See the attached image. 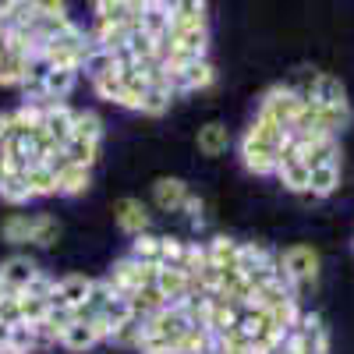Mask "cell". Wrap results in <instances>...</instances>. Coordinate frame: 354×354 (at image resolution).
Returning <instances> with one entry per match:
<instances>
[{
	"label": "cell",
	"instance_id": "6da1fadb",
	"mask_svg": "<svg viewBox=\"0 0 354 354\" xmlns=\"http://www.w3.org/2000/svg\"><path fill=\"white\" fill-rule=\"evenodd\" d=\"M195 326L188 319V312L181 305H167L160 308L156 315L142 319V340H138V351L142 354H177V344L181 337Z\"/></svg>",
	"mask_w": 354,
	"mask_h": 354
},
{
	"label": "cell",
	"instance_id": "7a4b0ae2",
	"mask_svg": "<svg viewBox=\"0 0 354 354\" xmlns=\"http://www.w3.org/2000/svg\"><path fill=\"white\" fill-rule=\"evenodd\" d=\"M163 50V64H185L198 61L209 50V28L205 21H185V18H170V32L160 39Z\"/></svg>",
	"mask_w": 354,
	"mask_h": 354
},
{
	"label": "cell",
	"instance_id": "3957f363",
	"mask_svg": "<svg viewBox=\"0 0 354 354\" xmlns=\"http://www.w3.org/2000/svg\"><path fill=\"white\" fill-rule=\"evenodd\" d=\"M88 46H93V36H85L82 28L71 21L64 32H57L53 39L43 43L39 61L50 64V68H75V71H78L82 61H85V53H88Z\"/></svg>",
	"mask_w": 354,
	"mask_h": 354
},
{
	"label": "cell",
	"instance_id": "277c9868",
	"mask_svg": "<svg viewBox=\"0 0 354 354\" xmlns=\"http://www.w3.org/2000/svg\"><path fill=\"white\" fill-rule=\"evenodd\" d=\"M283 347L290 354H330V333L322 326V319L312 315V312H301L294 330L287 333Z\"/></svg>",
	"mask_w": 354,
	"mask_h": 354
},
{
	"label": "cell",
	"instance_id": "5b68a950",
	"mask_svg": "<svg viewBox=\"0 0 354 354\" xmlns=\"http://www.w3.org/2000/svg\"><path fill=\"white\" fill-rule=\"evenodd\" d=\"M277 259H280V270H283V277L290 280L294 290H301V287H308V283L319 280L322 259H319V252H315L312 245H290V248H283Z\"/></svg>",
	"mask_w": 354,
	"mask_h": 354
},
{
	"label": "cell",
	"instance_id": "8992f818",
	"mask_svg": "<svg viewBox=\"0 0 354 354\" xmlns=\"http://www.w3.org/2000/svg\"><path fill=\"white\" fill-rule=\"evenodd\" d=\"M163 82L170 85V93H198V88H209L216 82L213 64L198 57V61H185V64H163Z\"/></svg>",
	"mask_w": 354,
	"mask_h": 354
},
{
	"label": "cell",
	"instance_id": "52a82bcc",
	"mask_svg": "<svg viewBox=\"0 0 354 354\" xmlns=\"http://www.w3.org/2000/svg\"><path fill=\"white\" fill-rule=\"evenodd\" d=\"M301 103H305V96H301L294 85H273V88H266V93H262L259 113L270 117L273 124H280V128L290 131V124H294V117H298Z\"/></svg>",
	"mask_w": 354,
	"mask_h": 354
},
{
	"label": "cell",
	"instance_id": "ba28073f",
	"mask_svg": "<svg viewBox=\"0 0 354 354\" xmlns=\"http://www.w3.org/2000/svg\"><path fill=\"white\" fill-rule=\"evenodd\" d=\"M156 273H160V266H145V262H138V259L124 255V259H117V262L110 266L106 280H110V287H113L117 294H124V298H128L131 290L156 283Z\"/></svg>",
	"mask_w": 354,
	"mask_h": 354
},
{
	"label": "cell",
	"instance_id": "9c48e42d",
	"mask_svg": "<svg viewBox=\"0 0 354 354\" xmlns=\"http://www.w3.org/2000/svg\"><path fill=\"white\" fill-rule=\"evenodd\" d=\"M238 153H241L245 170H252V174H259V177L277 174V163H280V149H277V145L259 142V138H252V135L245 131L241 142H238Z\"/></svg>",
	"mask_w": 354,
	"mask_h": 354
},
{
	"label": "cell",
	"instance_id": "30bf717a",
	"mask_svg": "<svg viewBox=\"0 0 354 354\" xmlns=\"http://www.w3.org/2000/svg\"><path fill=\"white\" fill-rule=\"evenodd\" d=\"M298 93L312 103H322V106H344L347 103V88L337 75H326V71H319L312 78H305V85H298Z\"/></svg>",
	"mask_w": 354,
	"mask_h": 354
},
{
	"label": "cell",
	"instance_id": "8fae6325",
	"mask_svg": "<svg viewBox=\"0 0 354 354\" xmlns=\"http://www.w3.org/2000/svg\"><path fill=\"white\" fill-rule=\"evenodd\" d=\"M113 220L117 227H121V234H128V238H138V234L149 230V209H145V202L135 198V195H124L113 202Z\"/></svg>",
	"mask_w": 354,
	"mask_h": 354
},
{
	"label": "cell",
	"instance_id": "7c38bea8",
	"mask_svg": "<svg viewBox=\"0 0 354 354\" xmlns=\"http://www.w3.org/2000/svg\"><path fill=\"white\" fill-rule=\"evenodd\" d=\"M106 340V326L100 319H75L71 326L61 333V347H68V351H75V354H82V351H93L96 344H103Z\"/></svg>",
	"mask_w": 354,
	"mask_h": 354
},
{
	"label": "cell",
	"instance_id": "4fadbf2b",
	"mask_svg": "<svg viewBox=\"0 0 354 354\" xmlns=\"http://www.w3.org/2000/svg\"><path fill=\"white\" fill-rule=\"evenodd\" d=\"M36 273H39V266L28 255H11V259L0 262V287H4L8 294H21L36 280Z\"/></svg>",
	"mask_w": 354,
	"mask_h": 354
},
{
	"label": "cell",
	"instance_id": "5bb4252c",
	"mask_svg": "<svg viewBox=\"0 0 354 354\" xmlns=\"http://www.w3.org/2000/svg\"><path fill=\"white\" fill-rule=\"evenodd\" d=\"M36 61H39L36 53L8 46V57H4V64H0V85H4V88H25L28 75L36 71Z\"/></svg>",
	"mask_w": 354,
	"mask_h": 354
},
{
	"label": "cell",
	"instance_id": "9a60e30c",
	"mask_svg": "<svg viewBox=\"0 0 354 354\" xmlns=\"http://www.w3.org/2000/svg\"><path fill=\"white\" fill-rule=\"evenodd\" d=\"M88 290H93V280H88V277H82V273L61 277V280H57V287H53L50 305H53V308H68V312H75L78 305H85Z\"/></svg>",
	"mask_w": 354,
	"mask_h": 354
},
{
	"label": "cell",
	"instance_id": "2e32d148",
	"mask_svg": "<svg viewBox=\"0 0 354 354\" xmlns=\"http://www.w3.org/2000/svg\"><path fill=\"white\" fill-rule=\"evenodd\" d=\"M100 25H138L142 0H93Z\"/></svg>",
	"mask_w": 354,
	"mask_h": 354
},
{
	"label": "cell",
	"instance_id": "e0dca14e",
	"mask_svg": "<svg viewBox=\"0 0 354 354\" xmlns=\"http://www.w3.org/2000/svg\"><path fill=\"white\" fill-rule=\"evenodd\" d=\"M75 113H78V110H71L68 103H46V110H43V131L50 135L53 145H64V142L71 138V131H75Z\"/></svg>",
	"mask_w": 354,
	"mask_h": 354
},
{
	"label": "cell",
	"instance_id": "ac0fdd59",
	"mask_svg": "<svg viewBox=\"0 0 354 354\" xmlns=\"http://www.w3.org/2000/svg\"><path fill=\"white\" fill-rule=\"evenodd\" d=\"M188 185L181 181V177H156L153 181V205L163 213H177V209H185V202H188Z\"/></svg>",
	"mask_w": 354,
	"mask_h": 354
},
{
	"label": "cell",
	"instance_id": "d6986e66",
	"mask_svg": "<svg viewBox=\"0 0 354 354\" xmlns=\"http://www.w3.org/2000/svg\"><path fill=\"white\" fill-rule=\"evenodd\" d=\"M36 230H39V213H11L4 220V227H0L8 245H32Z\"/></svg>",
	"mask_w": 354,
	"mask_h": 354
},
{
	"label": "cell",
	"instance_id": "ffe728a7",
	"mask_svg": "<svg viewBox=\"0 0 354 354\" xmlns=\"http://www.w3.org/2000/svg\"><path fill=\"white\" fill-rule=\"evenodd\" d=\"M340 188V160H330V163H319L312 167L308 174V195L305 198H326Z\"/></svg>",
	"mask_w": 354,
	"mask_h": 354
},
{
	"label": "cell",
	"instance_id": "44dd1931",
	"mask_svg": "<svg viewBox=\"0 0 354 354\" xmlns=\"http://www.w3.org/2000/svg\"><path fill=\"white\" fill-rule=\"evenodd\" d=\"M88 185H93V170L88 167H78V163H64L61 170H57V195H85Z\"/></svg>",
	"mask_w": 354,
	"mask_h": 354
},
{
	"label": "cell",
	"instance_id": "7402d4cb",
	"mask_svg": "<svg viewBox=\"0 0 354 354\" xmlns=\"http://www.w3.org/2000/svg\"><path fill=\"white\" fill-rule=\"evenodd\" d=\"M156 287L163 290V298L170 305H181L188 294H192V277L181 273V270H170V266H160V273H156Z\"/></svg>",
	"mask_w": 354,
	"mask_h": 354
},
{
	"label": "cell",
	"instance_id": "603a6c76",
	"mask_svg": "<svg viewBox=\"0 0 354 354\" xmlns=\"http://www.w3.org/2000/svg\"><path fill=\"white\" fill-rule=\"evenodd\" d=\"M195 145H198L202 156H223V153L230 149V131H227V124H220V121L202 124L198 135H195Z\"/></svg>",
	"mask_w": 354,
	"mask_h": 354
},
{
	"label": "cell",
	"instance_id": "cb8c5ba5",
	"mask_svg": "<svg viewBox=\"0 0 354 354\" xmlns=\"http://www.w3.org/2000/svg\"><path fill=\"white\" fill-rule=\"evenodd\" d=\"M128 305H131V315H135V319H149V315H156L160 308H167L170 301L163 298V290H160L156 283H149V287L131 290V294H128Z\"/></svg>",
	"mask_w": 354,
	"mask_h": 354
},
{
	"label": "cell",
	"instance_id": "d4e9b609",
	"mask_svg": "<svg viewBox=\"0 0 354 354\" xmlns=\"http://www.w3.org/2000/svg\"><path fill=\"white\" fill-rule=\"evenodd\" d=\"M241 245L245 241H234L227 234H216L213 241H205V259L213 266H220V270H230V266H238V259H241Z\"/></svg>",
	"mask_w": 354,
	"mask_h": 354
},
{
	"label": "cell",
	"instance_id": "484cf974",
	"mask_svg": "<svg viewBox=\"0 0 354 354\" xmlns=\"http://www.w3.org/2000/svg\"><path fill=\"white\" fill-rule=\"evenodd\" d=\"M21 181H25V188H28V195H32V198H50V195H57V174H53L46 163H32V167L21 174Z\"/></svg>",
	"mask_w": 354,
	"mask_h": 354
},
{
	"label": "cell",
	"instance_id": "4316f807",
	"mask_svg": "<svg viewBox=\"0 0 354 354\" xmlns=\"http://www.w3.org/2000/svg\"><path fill=\"white\" fill-rule=\"evenodd\" d=\"M163 248H167V238H160V234H138V238H131V259L145 262V266H163Z\"/></svg>",
	"mask_w": 354,
	"mask_h": 354
},
{
	"label": "cell",
	"instance_id": "83f0119b",
	"mask_svg": "<svg viewBox=\"0 0 354 354\" xmlns=\"http://www.w3.org/2000/svg\"><path fill=\"white\" fill-rule=\"evenodd\" d=\"M170 103H174V93H170V85L163 82V75H160L149 88H145L138 113H145V117H163V113L170 110Z\"/></svg>",
	"mask_w": 354,
	"mask_h": 354
},
{
	"label": "cell",
	"instance_id": "f1b7e54d",
	"mask_svg": "<svg viewBox=\"0 0 354 354\" xmlns=\"http://www.w3.org/2000/svg\"><path fill=\"white\" fill-rule=\"evenodd\" d=\"M248 135L252 138H259V142H270V145H277V149H283V142H287V128H280V124H273L270 117H262V113H255L252 117V124H248Z\"/></svg>",
	"mask_w": 354,
	"mask_h": 354
},
{
	"label": "cell",
	"instance_id": "f546056e",
	"mask_svg": "<svg viewBox=\"0 0 354 354\" xmlns=\"http://www.w3.org/2000/svg\"><path fill=\"white\" fill-rule=\"evenodd\" d=\"M64 156L71 160V163H78V167H88L93 170V163L100 160V142H88V138H68L64 142Z\"/></svg>",
	"mask_w": 354,
	"mask_h": 354
},
{
	"label": "cell",
	"instance_id": "4dcf8cb0",
	"mask_svg": "<svg viewBox=\"0 0 354 354\" xmlns=\"http://www.w3.org/2000/svg\"><path fill=\"white\" fill-rule=\"evenodd\" d=\"M75 138H88V142H103V121H100V113L93 110H78L75 113Z\"/></svg>",
	"mask_w": 354,
	"mask_h": 354
},
{
	"label": "cell",
	"instance_id": "1f68e13d",
	"mask_svg": "<svg viewBox=\"0 0 354 354\" xmlns=\"http://www.w3.org/2000/svg\"><path fill=\"white\" fill-rule=\"evenodd\" d=\"M93 88H96V93H100L103 100L117 103V96H121V68L110 64L106 71H100V75L93 78Z\"/></svg>",
	"mask_w": 354,
	"mask_h": 354
},
{
	"label": "cell",
	"instance_id": "d6a6232c",
	"mask_svg": "<svg viewBox=\"0 0 354 354\" xmlns=\"http://www.w3.org/2000/svg\"><path fill=\"white\" fill-rule=\"evenodd\" d=\"M53 305H50V298H36V294H25L21 290V322H28V326H36V322H43L46 319V312H50Z\"/></svg>",
	"mask_w": 354,
	"mask_h": 354
},
{
	"label": "cell",
	"instance_id": "836d02e7",
	"mask_svg": "<svg viewBox=\"0 0 354 354\" xmlns=\"http://www.w3.org/2000/svg\"><path fill=\"white\" fill-rule=\"evenodd\" d=\"M57 238H61V223H57L50 213H39V230H36V248H53Z\"/></svg>",
	"mask_w": 354,
	"mask_h": 354
},
{
	"label": "cell",
	"instance_id": "e575fe53",
	"mask_svg": "<svg viewBox=\"0 0 354 354\" xmlns=\"http://www.w3.org/2000/svg\"><path fill=\"white\" fill-rule=\"evenodd\" d=\"M205 8H209V0H174V18L205 21Z\"/></svg>",
	"mask_w": 354,
	"mask_h": 354
},
{
	"label": "cell",
	"instance_id": "d590c367",
	"mask_svg": "<svg viewBox=\"0 0 354 354\" xmlns=\"http://www.w3.org/2000/svg\"><path fill=\"white\" fill-rule=\"evenodd\" d=\"M0 198H4L8 205H25V202H32V195H28V188H25V181H21V174H15L11 181L0 188Z\"/></svg>",
	"mask_w": 354,
	"mask_h": 354
},
{
	"label": "cell",
	"instance_id": "8d00e7d4",
	"mask_svg": "<svg viewBox=\"0 0 354 354\" xmlns=\"http://www.w3.org/2000/svg\"><path fill=\"white\" fill-rule=\"evenodd\" d=\"M0 322H11V326L21 322V294H4V301H0Z\"/></svg>",
	"mask_w": 354,
	"mask_h": 354
},
{
	"label": "cell",
	"instance_id": "74e56055",
	"mask_svg": "<svg viewBox=\"0 0 354 354\" xmlns=\"http://www.w3.org/2000/svg\"><path fill=\"white\" fill-rule=\"evenodd\" d=\"M53 287H57V280L53 277H46L43 270L36 273V280L25 287V294H36V298H53Z\"/></svg>",
	"mask_w": 354,
	"mask_h": 354
},
{
	"label": "cell",
	"instance_id": "f35d334b",
	"mask_svg": "<svg viewBox=\"0 0 354 354\" xmlns=\"http://www.w3.org/2000/svg\"><path fill=\"white\" fill-rule=\"evenodd\" d=\"M25 4L39 15H68V0H25Z\"/></svg>",
	"mask_w": 354,
	"mask_h": 354
},
{
	"label": "cell",
	"instance_id": "ab89813d",
	"mask_svg": "<svg viewBox=\"0 0 354 354\" xmlns=\"http://www.w3.org/2000/svg\"><path fill=\"white\" fill-rule=\"evenodd\" d=\"M11 135H15V117H11V110H0V145H4Z\"/></svg>",
	"mask_w": 354,
	"mask_h": 354
},
{
	"label": "cell",
	"instance_id": "60d3db41",
	"mask_svg": "<svg viewBox=\"0 0 354 354\" xmlns=\"http://www.w3.org/2000/svg\"><path fill=\"white\" fill-rule=\"evenodd\" d=\"M185 213L192 216V223H202V198L188 195V202H185Z\"/></svg>",
	"mask_w": 354,
	"mask_h": 354
},
{
	"label": "cell",
	"instance_id": "b9f144b4",
	"mask_svg": "<svg viewBox=\"0 0 354 354\" xmlns=\"http://www.w3.org/2000/svg\"><path fill=\"white\" fill-rule=\"evenodd\" d=\"M11 177H15V170H11V163H8V156H4V153H0V188H4V185L11 181Z\"/></svg>",
	"mask_w": 354,
	"mask_h": 354
},
{
	"label": "cell",
	"instance_id": "7bdbcfd3",
	"mask_svg": "<svg viewBox=\"0 0 354 354\" xmlns=\"http://www.w3.org/2000/svg\"><path fill=\"white\" fill-rule=\"evenodd\" d=\"M11 330H15L11 322H0V347H8V344H11Z\"/></svg>",
	"mask_w": 354,
	"mask_h": 354
},
{
	"label": "cell",
	"instance_id": "ee69618b",
	"mask_svg": "<svg viewBox=\"0 0 354 354\" xmlns=\"http://www.w3.org/2000/svg\"><path fill=\"white\" fill-rule=\"evenodd\" d=\"M4 57H8V36H0V64H4Z\"/></svg>",
	"mask_w": 354,
	"mask_h": 354
},
{
	"label": "cell",
	"instance_id": "f6af8a7d",
	"mask_svg": "<svg viewBox=\"0 0 354 354\" xmlns=\"http://www.w3.org/2000/svg\"><path fill=\"white\" fill-rule=\"evenodd\" d=\"M4 294H8V290H4V287H0V301H4Z\"/></svg>",
	"mask_w": 354,
	"mask_h": 354
}]
</instances>
